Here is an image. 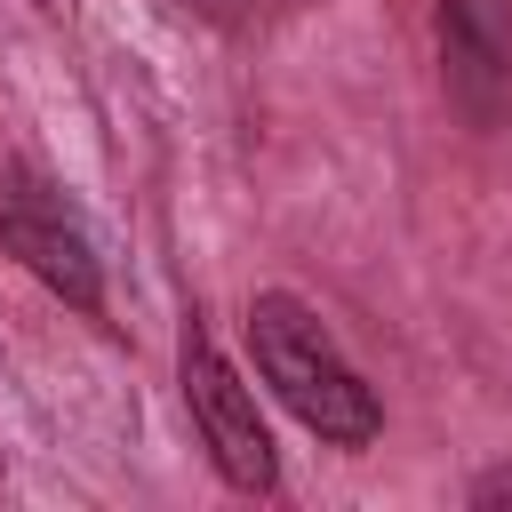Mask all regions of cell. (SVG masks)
Segmentation results:
<instances>
[{
    "instance_id": "obj_5",
    "label": "cell",
    "mask_w": 512,
    "mask_h": 512,
    "mask_svg": "<svg viewBox=\"0 0 512 512\" xmlns=\"http://www.w3.org/2000/svg\"><path fill=\"white\" fill-rule=\"evenodd\" d=\"M184 8H192V16H208V24H240L256 0H184Z\"/></svg>"
},
{
    "instance_id": "obj_3",
    "label": "cell",
    "mask_w": 512,
    "mask_h": 512,
    "mask_svg": "<svg viewBox=\"0 0 512 512\" xmlns=\"http://www.w3.org/2000/svg\"><path fill=\"white\" fill-rule=\"evenodd\" d=\"M0 248L72 312L104 320V264H96V240L88 224L64 208V192L40 176V168H0Z\"/></svg>"
},
{
    "instance_id": "obj_2",
    "label": "cell",
    "mask_w": 512,
    "mask_h": 512,
    "mask_svg": "<svg viewBox=\"0 0 512 512\" xmlns=\"http://www.w3.org/2000/svg\"><path fill=\"white\" fill-rule=\"evenodd\" d=\"M176 384H184V408H192V432H200L208 464H216L240 496H272V488H280V456H272V432H264L256 384H240V368L216 352V336H208L200 320H184Z\"/></svg>"
},
{
    "instance_id": "obj_4",
    "label": "cell",
    "mask_w": 512,
    "mask_h": 512,
    "mask_svg": "<svg viewBox=\"0 0 512 512\" xmlns=\"http://www.w3.org/2000/svg\"><path fill=\"white\" fill-rule=\"evenodd\" d=\"M440 80L472 128L512 104V0H440Z\"/></svg>"
},
{
    "instance_id": "obj_1",
    "label": "cell",
    "mask_w": 512,
    "mask_h": 512,
    "mask_svg": "<svg viewBox=\"0 0 512 512\" xmlns=\"http://www.w3.org/2000/svg\"><path fill=\"white\" fill-rule=\"evenodd\" d=\"M248 352H256V376L280 392V408L320 432L328 448H368L384 432V408L376 392L360 384V368L344 360V344L320 328V312L288 288H264L248 304Z\"/></svg>"
}]
</instances>
